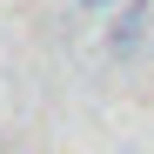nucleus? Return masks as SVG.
<instances>
[{
	"instance_id": "nucleus-1",
	"label": "nucleus",
	"mask_w": 154,
	"mask_h": 154,
	"mask_svg": "<svg viewBox=\"0 0 154 154\" xmlns=\"http://www.w3.org/2000/svg\"><path fill=\"white\" fill-rule=\"evenodd\" d=\"M114 47H121V54H127V47H141V7H134V14H127V20H121V27H114Z\"/></svg>"
},
{
	"instance_id": "nucleus-2",
	"label": "nucleus",
	"mask_w": 154,
	"mask_h": 154,
	"mask_svg": "<svg viewBox=\"0 0 154 154\" xmlns=\"http://www.w3.org/2000/svg\"><path fill=\"white\" fill-rule=\"evenodd\" d=\"M81 7H121V0H81Z\"/></svg>"
}]
</instances>
